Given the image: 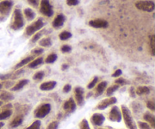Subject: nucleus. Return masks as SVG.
Here are the masks:
<instances>
[{"instance_id": "f257e3e1", "label": "nucleus", "mask_w": 155, "mask_h": 129, "mask_svg": "<svg viewBox=\"0 0 155 129\" xmlns=\"http://www.w3.org/2000/svg\"><path fill=\"white\" fill-rule=\"evenodd\" d=\"M25 24L24 16L19 8H16L14 11L13 22L11 25V28L14 30H19L22 28Z\"/></svg>"}, {"instance_id": "f03ea898", "label": "nucleus", "mask_w": 155, "mask_h": 129, "mask_svg": "<svg viewBox=\"0 0 155 129\" xmlns=\"http://www.w3.org/2000/svg\"><path fill=\"white\" fill-rule=\"evenodd\" d=\"M121 109H122V115L124 116V122H125L127 128L129 129H137V125H136L133 116H132L131 112L129 110L128 107L125 105H122Z\"/></svg>"}, {"instance_id": "7ed1b4c3", "label": "nucleus", "mask_w": 155, "mask_h": 129, "mask_svg": "<svg viewBox=\"0 0 155 129\" xmlns=\"http://www.w3.org/2000/svg\"><path fill=\"white\" fill-rule=\"evenodd\" d=\"M44 27V22L42 18H39L37 21L32 23L30 25L26 28L25 34L27 36H31L36 33L37 31L40 30Z\"/></svg>"}, {"instance_id": "20e7f679", "label": "nucleus", "mask_w": 155, "mask_h": 129, "mask_svg": "<svg viewBox=\"0 0 155 129\" xmlns=\"http://www.w3.org/2000/svg\"><path fill=\"white\" fill-rule=\"evenodd\" d=\"M136 7L141 11L147 12H151L154 10V3L151 0H145V1H139L136 3Z\"/></svg>"}, {"instance_id": "39448f33", "label": "nucleus", "mask_w": 155, "mask_h": 129, "mask_svg": "<svg viewBox=\"0 0 155 129\" xmlns=\"http://www.w3.org/2000/svg\"><path fill=\"white\" fill-rule=\"evenodd\" d=\"M41 13L42 14L45 16L51 17L53 15V8L52 6L50 4L49 1L48 0H41L40 2V9H39Z\"/></svg>"}, {"instance_id": "423d86ee", "label": "nucleus", "mask_w": 155, "mask_h": 129, "mask_svg": "<svg viewBox=\"0 0 155 129\" xmlns=\"http://www.w3.org/2000/svg\"><path fill=\"white\" fill-rule=\"evenodd\" d=\"M51 111V105L49 104H44L35 111V117L38 119H42L45 117Z\"/></svg>"}, {"instance_id": "0eeeda50", "label": "nucleus", "mask_w": 155, "mask_h": 129, "mask_svg": "<svg viewBox=\"0 0 155 129\" xmlns=\"http://www.w3.org/2000/svg\"><path fill=\"white\" fill-rule=\"evenodd\" d=\"M13 2L12 0H4L0 2V15L8 16L13 7Z\"/></svg>"}, {"instance_id": "6e6552de", "label": "nucleus", "mask_w": 155, "mask_h": 129, "mask_svg": "<svg viewBox=\"0 0 155 129\" xmlns=\"http://www.w3.org/2000/svg\"><path fill=\"white\" fill-rule=\"evenodd\" d=\"M109 119L112 122H120L122 119V114H121L120 110H119L117 106H114L110 110L109 113Z\"/></svg>"}, {"instance_id": "1a4fd4ad", "label": "nucleus", "mask_w": 155, "mask_h": 129, "mask_svg": "<svg viewBox=\"0 0 155 129\" xmlns=\"http://www.w3.org/2000/svg\"><path fill=\"white\" fill-rule=\"evenodd\" d=\"M89 26L97 29H104L108 27V23L107 21L103 19H95L92 20L89 23Z\"/></svg>"}, {"instance_id": "9d476101", "label": "nucleus", "mask_w": 155, "mask_h": 129, "mask_svg": "<svg viewBox=\"0 0 155 129\" xmlns=\"http://www.w3.org/2000/svg\"><path fill=\"white\" fill-rule=\"evenodd\" d=\"M75 94V99L77 104L79 106H82L84 104V90L80 87H77L74 89Z\"/></svg>"}, {"instance_id": "9b49d317", "label": "nucleus", "mask_w": 155, "mask_h": 129, "mask_svg": "<svg viewBox=\"0 0 155 129\" xmlns=\"http://www.w3.org/2000/svg\"><path fill=\"white\" fill-rule=\"evenodd\" d=\"M117 103V98H114V97H111V98H107V99L103 100L102 101L99 103V104L98 105L97 108L98 110H104L107 107H108L109 106L113 105V104H116Z\"/></svg>"}, {"instance_id": "f8f14e48", "label": "nucleus", "mask_w": 155, "mask_h": 129, "mask_svg": "<svg viewBox=\"0 0 155 129\" xmlns=\"http://www.w3.org/2000/svg\"><path fill=\"white\" fill-rule=\"evenodd\" d=\"M105 118L101 113H95L91 117V122L95 126H101L104 123Z\"/></svg>"}, {"instance_id": "ddd939ff", "label": "nucleus", "mask_w": 155, "mask_h": 129, "mask_svg": "<svg viewBox=\"0 0 155 129\" xmlns=\"http://www.w3.org/2000/svg\"><path fill=\"white\" fill-rule=\"evenodd\" d=\"M76 107H77V104H76V102L72 98H71L68 101H67L63 106L64 110L68 111L69 113L74 112V110H76Z\"/></svg>"}, {"instance_id": "4468645a", "label": "nucleus", "mask_w": 155, "mask_h": 129, "mask_svg": "<svg viewBox=\"0 0 155 129\" xmlns=\"http://www.w3.org/2000/svg\"><path fill=\"white\" fill-rule=\"evenodd\" d=\"M65 21V17L63 15L60 14V15H57L55 18L54 19L52 23V26L55 29H59L63 26L64 23Z\"/></svg>"}, {"instance_id": "2eb2a0df", "label": "nucleus", "mask_w": 155, "mask_h": 129, "mask_svg": "<svg viewBox=\"0 0 155 129\" xmlns=\"http://www.w3.org/2000/svg\"><path fill=\"white\" fill-rule=\"evenodd\" d=\"M56 82L54 81H49V82H46L42 83V85H40L39 89L40 90L42 91H50L52 90L53 89H54V87L56 86Z\"/></svg>"}, {"instance_id": "dca6fc26", "label": "nucleus", "mask_w": 155, "mask_h": 129, "mask_svg": "<svg viewBox=\"0 0 155 129\" xmlns=\"http://www.w3.org/2000/svg\"><path fill=\"white\" fill-rule=\"evenodd\" d=\"M33 60H34V56H30V57H26V58L21 60V61L15 66V69H19V68L23 67V66H25L26 64H28L29 63H30Z\"/></svg>"}, {"instance_id": "f3484780", "label": "nucleus", "mask_w": 155, "mask_h": 129, "mask_svg": "<svg viewBox=\"0 0 155 129\" xmlns=\"http://www.w3.org/2000/svg\"><path fill=\"white\" fill-rule=\"evenodd\" d=\"M144 119L151 125V128H155V118L154 115L150 113H146L144 115Z\"/></svg>"}, {"instance_id": "a211bd4d", "label": "nucleus", "mask_w": 155, "mask_h": 129, "mask_svg": "<svg viewBox=\"0 0 155 129\" xmlns=\"http://www.w3.org/2000/svg\"><path fill=\"white\" fill-rule=\"evenodd\" d=\"M42 63H43V57H38V58L33 60L30 63H28V67L30 68V69H35V68L37 67L39 65L42 64Z\"/></svg>"}, {"instance_id": "6ab92c4d", "label": "nucleus", "mask_w": 155, "mask_h": 129, "mask_svg": "<svg viewBox=\"0 0 155 129\" xmlns=\"http://www.w3.org/2000/svg\"><path fill=\"white\" fill-rule=\"evenodd\" d=\"M24 14L25 15L26 18L30 21H33L35 18V17H36V13L31 8H27L24 9Z\"/></svg>"}, {"instance_id": "aec40b11", "label": "nucleus", "mask_w": 155, "mask_h": 129, "mask_svg": "<svg viewBox=\"0 0 155 129\" xmlns=\"http://www.w3.org/2000/svg\"><path fill=\"white\" fill-rule=\"evenodd\" d=\"M28 82H28V80H27V79L21 80V81H20L19 82L17 83V84L15 85L14 86V87L12 88L11 90L13 91V92H16V91L21 90V89H23V88H24V86H25L26 85H27Z\"/></svg>"}, {"instance_id": "412c9836", "label": "nucleus", "mask_w": 155, "mask_h": 129, "mask_svg": "<svg viewBox=\"0 0 155 129\" xmlns=\"http://www.w3.org/2000/svg\"><path fill=\"white\" fill-rule=\"evenodd\" d=\"M23 120H24V119H23V117L21 116H17V117L15 118V119H13V121L11 122L10 124L11 128H17V127L20 126V125L22 124Z\"/></svg>"}, {"instance_id": "4be33fe9", "label": "nucleus", "mask_w": 155, "mask_h": 129, "mask_svg": "<svg viewBox=\"0 0 155 129\" xmlns=\"http://www.w3.org/2000/svg\"><path fill=\"white\" fill-rule=\"evenodd\" d=\"M0 99L3 101H10L14 99V95L8 92H3L0 95Z\"/></svg>"}, {"instance_id": "5701e85b", "label": "nucleus", "mask_w": 155, "mask_h": 129, "mask_svg": "<svg viewBox=\"0 0 155 129\" xmlns=\"http://www.w3.org/2000/svg\"><path fill=\"white\" fill-rule=\"evenodd\" d=\"M150 93V89L147 86H140L136 90V94L138 95H148Z\"/></svg>"}, {"instance_id": "b1692460", "label": "nucleus", "mask_w": 155, "mask_h": 129, "mask_svg": "<svg viewBox=\"0 0 155 129\" xmlns=\"http://www.w3.org/2000/svg\"><path fill=\"white\" fill-rule=\"evenodd\" d=\"M107 82H101V83H99L96 89L97 92V95H102L103 92H104L105 89L107 88Z\"/></svg>"}, {"instance_id": "393cba45", "label": "nucleus", "mask_w": 155, "mask_h": 129, "mask_svg": "<svg viewBox=\"0 0 155 129\" xmlns=\"http://www.w3.org/2000/svg\"><path fill=\"white\" fill-rule=\"evenodd\" d=\"M51 45H52V43H51V40L50 38H44L39 41V45L44 47V48H48Z\"/></svg>"}, {"instance_id": "a878e982", "label": "nucleus", "mask_w": 155, "mask_h": 129, "mask_svg": "<svg viewBox=\"0 0 155 129\" xmlns=\"http://www.w3.org/2000/svg\"><path fill=\"white\" fill-rule=\"evenodd\" d=\"M12 110L8 109V110H6L5 111H3L2 113H0V120H4V119H8V117H10L12 115Z\"/></svg>"}, {"instance_id": "bb28decb", "label": "nucleus", "mask_w": 155, "mask_h": 129, "mask_svg": "<svg viewBox=\"0 0 155 129\" xmlns=\"http://www.w3.org/2000/svg\"><path fill=\"white\" fill-rule=\"evenodd\" d=\"M71 37H72V34L68 31H63L59 35V38L62 41H66Z\"/></svg>"}, {"instance_id": "cd10ccee", "label": "nucleus", "mask_w": 155, "mask_h": 129, "mask_svg": "<svg viewBox=\"0 0 155 129\" xmlns=\"http://www.w3.org/2000/svg\"><path fill=\"white\" fill-rule=\"evenodd\" d=\"M119 88H120V85H117V84H116V85H112V86H110V87H109L108 89H107V96H108V97L111 96V95H113V94L114 93V92H116L117 89H119Z\"/></svg>"}, {"instance_id": "c85d7f7f", "label": "nucleus", "mask_w": 155, "mask_h": 129, "mask_svg": "<svg viewBox=\"0 0 155 129\" xmlns=\"http://www.w3.org/2000/svg\"><path fill=\"white\" fill-rule=\"evenodd\" d=\"M58 58V56L56 54H51L46 57L45 59V63H52L57 60Z\"/></svg>"}, {"instance_id": "c756f323", "label": "nucleus", "mask_w": 155, "mask_h": 129, "mask_svg": "<svg viewBox=\"0 0 155 129\" xmlns=\"http://www.w3.org/2000/svg\"><path fill=\"white\" fill-rule=\"evenodd\" d=\"M42 34H43V31H40V32H36L35 34H33V38L31 39V42L33 43H35V42H37L38 40L40 39V38L42 37Z\"/></svg>"}, {"instance_id": "7c9ffc66", "label": "nucleus", "mask_w": 155, "mask_h": 129, "mask_svg": "<svg viewBox=\"0 0 155 129\" xmlns=\"http://www.w3.org/2000/svg\"><path fill=\"white\" fill-rule=\"evenodd\" d=\"M150 45H151V54L153 56L155 55V41H154V35L151 36V41H150Z\"/></svg>"}, {"instance_id": "2f4dec72", "label": "nucleus", "mask_w": 155, "mask_h": 129, "mask_svg": "<svg viewBox=\"0 0 155 129\" xmlns=\"http://www.w3.org/2000/svg\"><path fill=\"white\" fill-rule=\"evenodd\" d=\"M44 51V49L42 48H35V49L32 50L31 51V54H33V56H39L40 55V54H42V53H43Z\"/></svg>"}, {"instance_id": "473e14b6", "label": "nucleus", "mask_w": 155, "mask_h": 129, "mask_svg": "<svg viewBox=\"0 0 155 129\" xmlns=\"http://www.w3.org/2000/svg\"><path fill=\"white\" fill-rule=\"evenodd\" d=\"M138 125H139V128L140 129H152L151 127V125H149L147 122H138Z\"/></svg>"}, {"instance_id": "72a5a7b5", "label": "nucleus", "mask_w": 155, "mask_h": 129, "mask_svg": "<svg viewBox=\"0 0 155 129\" xmlns=\"http://www.w3.org/2000/svg\"><path fill=\"white\" fill-rule=\"evenodd\" d=\"M41 126V122L39 120H36L32 123V125L30 127H28L26 129H39Z\"/></svg>"}, {"instance_id": "f704fd0d", "label": "nucleus", "mask_w": 155, "mask_h": 129, "mask_svg": "<svg viewBox=\"0 0 155 129\" xmlns=\"http://www.w3.org/2000/svg\"><path fill=\"white\" fill-rule=\"evenodd\" d=\"M44 75H45V73H44L43 71H39L33 76V79L34 80H42L43 79Z\"/></svg>"}, {"instance_id": "c9c22d12", "label": "nucleus", "mask_w": 155, "mask_h": 129, "mask_svg": "<svg viewBox=\"0 0 155 129\" xmlns=\"http://www.w3.org/2000/svg\"><path fill=\"white\" fill-rule=\"evenodd\" d=\"M80 129H90L89 125V122L86 119H83L81 122L80 123Z\"/></svg>"}, {"instance_id": "e433bc0d", "label": "nucleus", "mask_w": 155, "mask_h": 129, "mask_svg": "<svg viewBox=\"0 0 155 129\" xmlns=\"http://www.w3.org/2000/svg\"><path fill=\"white\" fill-rule=\"evenodd\" d=\"M98 77H95V78H94L93 79H92V81L91 82L89 83V84L87 85L88 89H93V88L95 87V85H96V83H97V82H98Z\"/></svg>"}, {"instance_id": "4c0bfd02", "label": "nucleus", "mask_w": 155, "mask_h": 129, "mask_svg": "<svg viewBox=\"0 0 155 129\" xmlns=\"http://www.w3.org/2000/svg\"><path fill=\"white\" fill-rule=\"evenodd\" d=\"M27 2L33 8H38L39 5V0H27Z\"/></svg>"}, {"instance_id": "58836bf2", "label": "nucleus", "mask_w": 155, "mask_h": 129, "mask_svg": "<svg viewBox=\"0 0 155 129\" xmlns=\"http://www.w3.org/2000/svg\"><path fill=\"white\" fill-rule=\"evenodd\" d=\"M115 83L117 85H124L127 84L128 82H127V80H126L125 79L119 78V79H117L116 81H115Z\"/></svg>"}, {"instance_id": "ea45409f", "label": "nucleus", "mask_w": 155, "mask_h": 129, "mask_svg": "<svg viewBox=\"0 0 155 129\" xmlns=\"http://www.w3.org/2000/svg\"><path fill=\"white\" fill-rule=\"evenodd\" d=\"M58 122H52L48 125L47 129H58Z\"/></svg>"}, {"instance_id": "a19ab883", "label": "nucleus", "mask_w": 155, "mask_h": 129, "mask_svg": "<svg viewBox=\"0 0 155 129\" xmlns=\"http://www.w3.org/2000/svg\"><path fill=\"white\" fill-rule=\"evenodd\" d=\"M80 3L79 0H67V4L69 6H76Z\"/></svg>"}, {"instance_id": "79ce46f5", "label": "nucleus", "mask_w": 155, "mask_h": 129, "mask_svg": "<svg viewBox=\"0 0 155 129\" xmlns=\"http://www.w3.org/2000/svg\"><path fill=\"white\" fill-rule=\"evenodd\" d=\"M61 50L63 53H68L71 51V47L68 45H64L61 48Z\"/></svg>"}, {"instance_id": "37998d69", "label": "nucleus", "mask_w": 155, "mask_h": 129, "mask_svg": "<svg viewBox=\"0 0 155 129\" xmlns=\"http://www.w3.org/2000/svg\"><path fill=\"white\" fill-rule=\"evenodd\" d=\"M12 76V73L1 74V75H0V79H1V80H7V79H10Z\"/></svg>"}, {"instance_id": "c03bdc74", "label": "nucleus", "mask_w": 155, "mask_h": 129, "mask_svg": "<svg viewBox=\"0 0 155 129\" xmlns=\"http://www.w3.org/2000/svg\"><path fill=\"white\" fill-rule=\"evenodd\" d=\"M147 107H148L149 110H152V111H154L155 110L154 103L153 102V101H148V102H147Z\"/></svg>"}, {"instance_id": "a18cd8bd", "label": "nucleus", "mask_w": 155, "mask_h": 129, "mask_svg": "<svg viewBox=\"0 0 155 129\" xmlns=\"http://www.w3.org/2000/svg\"><path fill=\"white\" fill-rule=\"evenodd\" d=\"M121 74H122V70H121V69H117V70L112 74V77H119Z\"/></svg>"}, {"instance_id": "49530a36", "label": "nucleus", "mask_w": 155, "mask_h": 129, "mask_svg": "<svg viewBox=\"0 0 155 129\" xmlns=\"http://www.w3.org/2000/svg\"><path fill=\"white\" fill-rule=\"evenodd\" d=\"M130 95L132 98H136V90H135V89L133 87H131L130 89Z\"/></svg>"}, {"instance_id": "de8ad7c7", "label": "nucleus", "mask_w": 155, "mask_h": 129, "mask_svg": "<svg viewBox=\"0 0 155 129\" xmlns=\"http://www.w3.org/2000/svg\"><path fill=\"white\" fill-rule=\"evenodd\" d=\"M71 90V85L69 84L64 85V89H63V91L64 93H68V92H69Z\"/></svg>"}, {"instance_id": "09e8293b", "label": "nucleus", "mask_w": 155, "mask_h": 129, "mask_svg": "<svg viewBox=\"0 0 155 129\" xmlns=\"http://www.w3.org/2000/svg\"><path fill=\"white\" fill-rule=\"evenodd\" d=\"M68 68V64H63L61 66V69L62 70H64V69H67Z\"/></svg>"}, {"instance_id": "8fccbe9b", "label": "nucleus", "mask_w": 155, "mask_h": 129, "mask_svg": "<svg viewBox=\"0 0 155 129\" xmlns=\"http://www.w3.org/2000/svg\"><path fill=\"white\" fill-rule=\"evenodd\" d=\"M4 126V122H0V129Z\"/></svg>"}, {"instance_id": "3c124183", "label": "nucleus", "mask_w": 155, "mask_h": 129, "mask_svg": "<svg viewBox=\"0 0 155 129\" xmlns=\"http://www.w3.org/2000/svg\"><path fill=\"white\" fill-rule=\"evenodd\" d=\"M3 104V102L2 101H0V106H2Z\"/></svg>"}, {"instance_id": "603ef678", "label": "nucleus", "mask_w": 155, "mask_h": 129, "mask_svg": "<svg viewBox=\"0 0 155 129\" xmlns=\"http://www.w3.org/2000/svg\"><path fill=\"white\" fill-rule=\"evenodd\" d=\"M2 89V85L1 84V83H0V89Z\"/></svg>"}, {"instance_id": "864d4df0", "label": "nucleus", "mask_w": 155, "mask_h": 129, "mask_svg": "<svg viewBox=\"0 0 155 129\" xmlns=\"http://www.w3.org/2000/svg\"><path fill=\"white\" fill-rule=\"evenodd\" d=\"M100 129H103V128H100Z\"/></svg>"}]
</instances>
